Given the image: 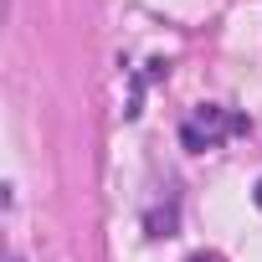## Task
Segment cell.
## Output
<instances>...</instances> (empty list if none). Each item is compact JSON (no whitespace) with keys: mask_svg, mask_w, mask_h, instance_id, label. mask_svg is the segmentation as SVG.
<instances>
[{"mask_svg":"<svg viewBox=\"0 0 262 262\" xmlns=\"http://www.w3.org/2000/svg\"><path fill=\"white\" fill-rule=\"evenodd\" d=\"M247 128V118H236V113H226V108H216V103H206V108H195L185 123H180V144L185 149H216L226 134H242Z\"/></svg>","mask_w":262,"mask_h":262,"instance_id":"1","label":"cell"},{"mask_svg":"<svg viewBox=\"0 0 262 262\" xmlns=\"http://www.w3.org/2000/svg\"><path fill=\"white\" fill-rule=\"evenodd\" d=\"M190 262H221V257H190Z\"/></svg>","mask_w":262,"mask_h":262,"instance_id":"2","label":"cell"},{"mask_svg":"<svg viewBox=\"0 0 262 262\" xmlns=\"http://www.w3.org/2000/svg\"><path fill=\"white\" fill-rule=\"evenodd\" d=\"M257 206H262V180H257Z\"/></svg>","mask_w":262,"mask_h":262,"instance_id":"3","label":"cell"}]
</instances>
